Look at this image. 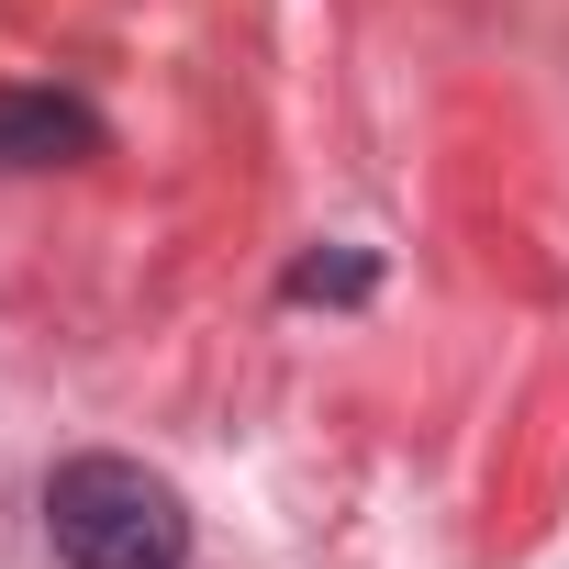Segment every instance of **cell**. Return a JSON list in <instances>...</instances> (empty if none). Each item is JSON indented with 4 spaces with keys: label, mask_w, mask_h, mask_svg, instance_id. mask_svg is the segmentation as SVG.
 <instances>
[{
    "label": "cell",
    "mask_w": 569,
    "mask_h": 569,
    "mask_svg": "<svg viewBox=\"0 0 569 569\" xmlns=\"http://www.w3.org/2000/svg\"><path fill=\"white\" fill-rule=\"evenodd\" d=\"M101 157V112L68 101V90H0V179L23 168H79Z\"/></svg>",
    "instance_id": "obj_2"
},
{
    "label": "cell",
    "mask_w": 569,
    "mask_h": 569,
    "mask_svg": "<svg viewBox=\"0 0 569 569\" xmlns=\"http://www.w3.org/2000/svg\"><path fill=\"white\" fill-rule=\"evenodd\" d=\"M46 536L68 569H190V502L179 480H157L146 458H57L46 480Z\"/></svg>",
    "instance_id": "obj_1"
},
{
    "label": "cell",
    "mask_w": 569,
    "mask_h": 569,
    "mask_svg": "<svg viewBox=\"0 0 569 569\" xmlns=\"http://www.w3.org/2000/svg\"><path fill=\"white\" fill-rule=\"evenodd\" d=\"M291 302H369L380 291V257L369 246H325V257H291V279H279Z\"/></svg>",
    "instance_id": "obj_3"
}]
</instances>
